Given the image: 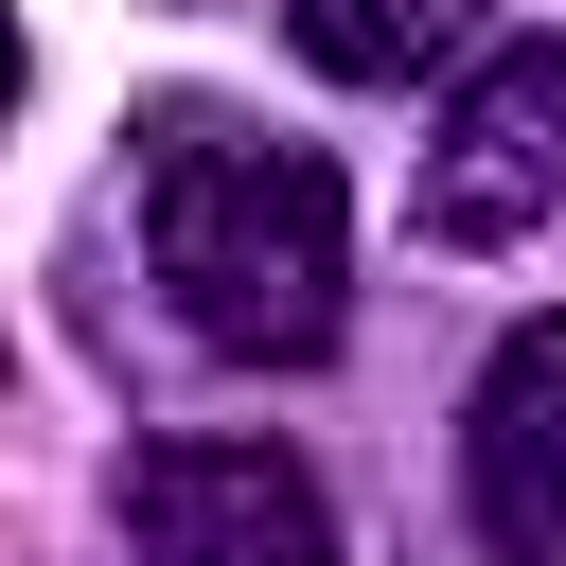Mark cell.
Here are the masks:
<instances>
[{
	"instance_id": "6da1fadb",
	"label": "cell",
	"mask_w": 566,
	"mask_h": 566,
	"mask_svg": "<svg viewBox=\"0 0 566 566\" xmlns=\"http://www.w3.org/2000/svg\"><path fill=\"white\" fill-rule=\"evenodd\" d=\"M124 230H142L159 318L212 371H318L354 318V195L318 142L248 124V106H159L124 159Z\"/></svg>"
},
{
	"instance_id": "7a4b0ae2",
	"label": "cell",
	"mask_w": 566,
	"mask_h": 566,
	"mask_svg": "<svg viewBox=\"0 0 566 566\" xmlns=\"http://www.w3.org/2000/svg\"><path fill=\"white\" fill-rule=\"evenodd\" d=\"M566 212V35H495L460 88H442V124H424V177H407V230L424 248H531Z\"/></svg>"
},
{
	"instance_id": "3957f363",
	"label": "cell",
	"mask_w": 566,
	"mask_h": 566,
	"mask_svg": "<svg viewBox=\"0 0 566 566\" xmlns=\"http://www.w3.org/2000/svg\"><path fill=\"white\" fill-rule=\"evenodd\" d=\"M106 513L124 566H336V495L301 442H142Z\"/></svg>"
},
{
	"instance_id": "277c9868",
	"label": "cell",
	"mask_w": 566,
	"mask_h": 566,
	"mask_svg": "<svg viewBox=\"0 0 566 566\" xmlns=\"http://www.w3.org/2000/svg\"><path fill=\"white\" fill-rule=\"evenodd\" d=\"M460 531L478 566H566V301L513 318L460 389Z\"/></svg>"
},
{
	"instance_id": "5b68a950",
	"label": "cell",
	"mask_w": 566,
	"mask_h": 566,
	"mask_svg": "<svg viewBox=\"0 0 566 566\" xmlns=\"http://www.w3.org/2000/svg\"><path fill=\"white\" fill-rule=\"evenodd\" d=\"M478 18H495V0H283L301 71H336V88H424V71H478Z\"/></svg>"
},
{
	"instance_id": "8992f818",
	"label": "cell",
	"mask_w": 566,
	"mask_h": 566,
	"mask_svg": "<svg viewBox=\"0 0 566 566\" xmlns=\"http://www.w3.org/2000/svg\"><path fill=\"white\" fill-rule=\"evenodd\" d=\"M0 124H18V18H0Z\"/></svg>"
}]
</instances>
